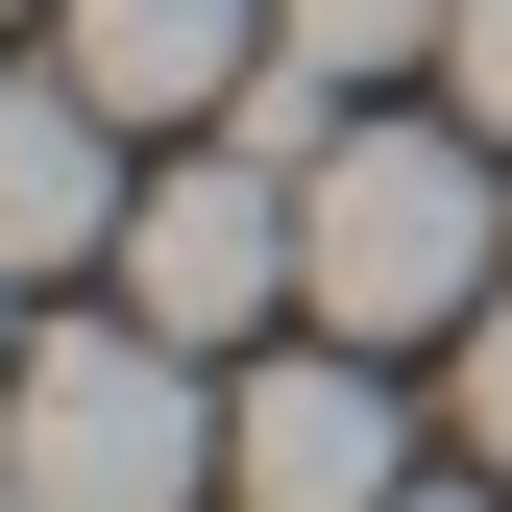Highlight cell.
Segmentation results:
<instances>
[{
	"mask_svg": "<svg viewBox=\"0 0 512 512\" xmlns=\"http://www.w3.org/2000/svg\"><path fill=\"white\" fill-rule=\"evenodd\" d=\"M122 293L171 317V342H269V293H317V220H293V147H220L196 171H147L122 196Z\"/></svg>",
	"mask_w": 512,
	"mask_h": 512,
	"instance_id": "3957f363",
	"label": "cell"
},
{
	"mask_svg": "<svg viewBox=\"0 0 512 512\" xmlns=\"http://www.w3.org/2000/svg\"><path fill=\"white\" fill-rule=\"evenodd\" d=\"M439 98H464L488 147H512V0H464V25H439Z\"/></svg>",
	"mask_w": 512,
	"mask_h": 512,
	"instance_id": "ba28073f",
	"label": "cell"
},
{
	"mask_svg": "<svg viewBox=\"0 0 512 512\" xmlns=\"http://www.w3.org/2000/svg\"><path fill=\"white\" fill-rule=\"evenodd\" d=\"M122 147H147V122H122L74 49L0 74V269H98V244H122Z\"/></svg>",
	"mask_w": 512,
	"mask_h": 512,
	"instance_id": "5b68a950",
	"label": "cell"
},
{
	"mask_svg": "<svg viewBox=\"0 0 512 512\" xmlns=\"http://www.w3.org/2000/svg\"><path fill=\"white\" fill-rule=\"evenodd\" d=\"M439 25H464V0H269V49H293V74H342V98H366V74H415Z\"/></svg>",
	"mask_w": 512,
	"mask_h": 512,
	"instance_id": "52a82bcc",
	"label": "cell"
},
{
	"mask_svg": "<svg viewBox=\"0 0 512 512\" xmlns=\"http://www.w3.org/2000/svg\"><path fill=\"white\" fill-rule=\"evenodd\" d=\"M220 342H171L147 293L122 317H49L25 342V391H0V464H25L49 512H220V391H196Z\"/></svg>",
	"mask_w": 512,
	"mask_h": 512,
	"instance_id": "7a4b0ae2",
	"label": "cell"
},
{
	"mask_svg": "<svg viewBox=\"0 0 512 512\" xmlns=\"http://www.w3.org/2000/svg\"><path fill=\"white\" fill-rule=\"evenodd\" d=\"M0 293H25V269H0ZM0 391H25V317H0Z\"/></svg>",
	"mask_w": 512,
	"mask_h": 512,
	"instance_id": "8fae6325",
	"label": "cell"
},
{
	"mask_svg": "<svg viewBox=\"0 0 512 512\" xmlns=\"http://www.w3.org/2000/svg\"><path fill=\"white\" fill-rule=\"evenodd\" d=\"M391 512H512V488H488V464H464V488H391Z\"/></svg>",
	"mask_w": 512,
	"mask_h": 512,
	"instance_id": "30bf717a",
	"label": "cell"
},
{
	"mask_svg": "<svg viewBox=\"0 0 512 512\" xmlns=\"http://www.w3.org/2000/svg\"><path fill=\"white\" fill-rule=\"evenodd\" d=\"M0 512H49V488H25V464H0Z\"/></svg>",
	"mask_w": 512,
	"mask_h": 512,
	"instance_id": "7c38bea8",
	"label": "cell"
},
{
	"mask_svg": "<svg viewBox=\"0 0 512 512\" xmlns=\"http://www.w3.org/2000/svg\"><path fill=\"white\" fill-rule=\"evenodd\" d=\"M415 439H391V342H342L317 317L293 366H244L220 391V512H391Z\"/></svg>",
	"mask_w": 512,
	"mask_h": 512,
	"instance_id": "277c9868",
	"label": "cell"
},
{
	"mask_svg": "<svg viewBox=\"0 0 512 512\" xmlns=\"http://www.w3.org/2000/svg\"><path fill=\"white\" fill-rule=\"evenodd\" d=\"M488 122H342V147L293 171V220H317V317L342 342H464L488 317V244H512V196H488Z\"/></svg>",
	"mask_w": 512,
	"mask_h": 512,
	"instance_id": "6da1fadb",
	"label": "cell"
},
{
	"mask_svg": "<svg viewBox=\"0 0 512 512\" xmlns=\"http://www.w3.org/2000/svg\"><path fill=\"white\" fill-rule=\"evenodd\" d=\"M49 49H74L122 122H220L269 74V0H49Z\"/></svg>",
	"mask_w": 512,
	"mask_h": 512,
	"instance_id": "8992f818",
	"label": "cell"
},
{
	"mask_svg": "<svg viewBox=\"0 0 512 512\" xmlns=\"http://www.w3.org/2000/svg\"><path fill=\"white\" fill-rule=\"evenodd\" d=\"M0 25H25V0H0Z\"/></svg>",
	"mask_w": 512,
	"mask_h": 512,
	"instance_id": "4fadbf2b",
	"label": "cell"
},
{
	"mask_svg": "<svg viewBox=\"0 0 512 512\" xmlns=\"http://www.w3.org/2000/svg\"><path fill=\"white\" fill-rule=\"evenodd\" d=\"M464 464H488V488H512V293H488V317H464Z\"/></svg>",
	"mask_w": 512,
	"mask_h": 512,
	"instance_id": "9c48e42d",
	"label": "cell"
}]
</instances>
